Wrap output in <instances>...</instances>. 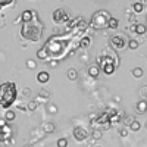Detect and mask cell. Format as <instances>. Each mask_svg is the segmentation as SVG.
I'll return each instance as SVG.
<instances>
[{
    "mask_svg": "<svg viewBox=\"0 0 147 147\" xmlns=\"http://www.w3.org/2000/svg\"><path fill=\"white\" fill-rule=\"evenodd\" d=\"M85 28H87V22L82 21L80 27L74 31L62 35L50 37L46 41V44L37 52V57L40 60H47L49 57L52 60H60L66 57L68 55H72L77 49H80V40H77V34H80Z\"/></svg>",
    "mask_w": 147,
    "mask_h": 147,
    "instance_id": "obj_1",
    "label": "cell"
},
{
    "mask_svg": "<svg viewBox=\"0 0 147 147\" xmlns=\"http://www.w3.org/2000/svg\"><path fill=\"white\" fill-rule=\"evenodd\" d=\"M21 35L22 38H25L28 41H32V43H37L41 40V35H43V24L41 21L38 19V15L37 12L34 13V18L31 22H27V24H22L21 27Z\"/></svg>",
    "mask_w": 147,
    "mask_h": 147,
    "instance_id": "obj_2",
    "label": "cell"
},
{
    "mask_svg": "<svg viewBox=\"0 0 147 147\" xmlns=\"http://www.w3.org/2000/svg\"><path fill=\"white\" fill-rule=\"evenodd\" d=\"M16 96H18V88L15 82L7 81L0 85V106L3 109H9L13 105L16 100Z\"/></svg>",
    "mask_w": 147,
    "mask_h": 147,
    "instance_id": "obj_3",
    "label": "cell"
},
{
    "mask_svg": "<svg viewBox=\"0 0 147 147\" xmlns=\"http://www.w3.org/2000/svg\"><path fill=\"white\" fill-rule=\"evenodd\" d=\"M110 18L112 16H110L107 10H99L96 13H93L91 21H90V27L94 30H105V28H107V22Z\"/></svg>",
    "mask_w": 147,
    "mask_h": 147,
    "instance_id": "obj_4",
    "label": "cell"
},
{
    "mask_svg": "<svg viewBox=\"0 0 147 147\" xmlns=\"http://www.w3.org/2000/svg\"><path fill=\"white\" fill-rule=\"evenodd\" d=\"M52 16H53V21L56 24H65V22L69 21V12L65 7H59L53 12Z\"/></svg>",
    "mask_w": 147,
    "mask_h": 147,
    "instance_id": "obj_5",
    "label": "cell"
},
{
    "mask_svg": "<svg viewBox=\"0 0 147 147\" xmlns=\"http://www.w3.org/2000/svg\"><path fill=\"white\" fill-rule=\"evenodd\" d=\"M128 41L129 40H127L125 35H115V37H112V40H110V44H112V47L115 50H124L128 44Z\"/></svg>",
    "mask_w": 147,
    "mask_h": 147,
    "instance_id": "obj_6",
    "label": "cell"
},
{
    "mask_svg": "<svg viewBox=\"0 0 147 147\" xmlns=\"http://www.w3.org/2000/svg\"><path fill=\"white\" fill-rule=\"evenodd\" d=\"M72 136H74V138H75L77 141H84L85 138H88V132L82 127H77L75 129H74Z\"/></svg>",
    "mask_w": 147,
    "mask_h": 147,
    "instance_id": "obj_7",
    "label": "cell"
},
{
    "mask_svg": "<svg viewBox=\"0 0 147 147\" xmlns=\"http://www.w3.org/2000/svg\"><path fill=\"white\" fill-rule=\"evenodd\" d=\"M10 136H12V131H10L7 124L0 127V141H6L7 138H10Z\"/></svg>",
    "mask_w": 147,
    "mask_h": 147,
    "instance_id": "obj_8",
    "label": "cell"
},
{
    "mask_svg": "<svg viewBox=\"0 0 147 147\" xmlns=\"http://www.w3.org/2000/svg\"><path fill=\"white\" fill-rule=\"evenodd\" d=\"M129 31H131V32H136V34L143 35V34H146V32H147V27L144 25V24H136V25H131V27H129Z\"/></svg>",
    "mask_w": 147,
    "mask_h": 147,
    "instance_id": "obj_9",
    "label": "cell"
},
{
    "mask_svg": "<svg viewBox=\"0 0 147 147\" xmlns=\"http://www.w3.org/2000/svg\"><path fill=\"white\" fill-rule=\"evenodd\" d=\"M49 80H50V74L47 71H40L37 74V81L40 84H46V82H49Z\"/></svg>",
    "mask_w": 147,
    "mask_h": 147,
    "instance_id": "obj_10",
    "label": "cell"
},
{
    "mask_svg": "<svg viewBox=\"0 0 147 147\" xmlns=\"http://www.w3.org/2000/svg\"><path fill=\"white\" fill-rule=\"evenodd\" d=\"M34 10H24L22 15H21V19H22V24H27V22H31L32 18H34Z\"/></svg>",
    "mask_w": 147,
    "mask_h": 147,
    "instance_id": "obj_11",
    "label": "cell"
},
{
    "mask_svg": "<svg viewBox=\"0 0 147 147\" xmlns=\"http://www.w3.org/2000/svg\"><path fill=\"white\" fill-rule=\"evenodd\" d=\"M90 46H91V37H81L80 38V49L87 50Z\"/></svg>",
    "mask_w": 147,
    "mask_h": 147,
    "instance_id": "obj_12",
    "label": "cell"
},
{
    "mask_svg": "<svg viewBox=\"0 0 147 147\" xmlns=\"http://www.w3.org/2000/svg\"><path fill=\"white\" fill-rule=\"evenodd\" d=\"M88 75L93 77V78H97V77L100 75V66L99 65H91L88 68Z\"/></svg>",
    "mask_w": 147,
    "mask_h": 147,
    "instance_id": "obj_13",
    "label": "cell"
},
{
    "mask_svg": "<svg viewBox=\"0 0 147 147\" xmlns=\"http://www.w3.org/2000/svg\"><path fill=\"white\" fill-rule=\"evenodd\" d=\"M136 109H137V113H144L147 112V102L146 100H140L137 105H136Z\"/></svg>",
    "mask_w": 147,
    "mask_h": 147,
    "instance_id": "obj_14",
    "label": "cell"
},
{
    "mask_svg": "<svg viewBox=\"0 0 147 147\" xmlns=\"http://www.w3.org/2000/svg\"><path fill=\"white\" fill-rule=\"evenodd\" d=\"M15 118H16V113L13 112V110H6V112H5V119H6L7 122L15 121Z\"/></svg>",
    "mask_w": 147,
    "mask_h": 147,
    "instance_id": "obj_15",
    "label": "cell"
},
{
    "mask_svg": "<svg viewBox=\"0 0 147 147\" xmlns=\"http://www.w3.org/2000/svg\"><path fill=\"white\" fill-rule=\"evenodd\" d=\"M118 25H119V22H118L116 18H110L109 22H107V28H109V30H116Z\"/></svg>",
    "mask_w": 147,
    "mask_h": 147,
    "instance_id": "obj_16",
    "label": "cell"
},
{
    "mask_svg": "<svg viewBox=\"0 0 147 147\" xmlns=\"http://www.w3.org/2000/svg\"><path fill=\"white\" fill-rule=\"evenodd\" d=\"M16 3V0H0V10L5 9L6 6H13Z\"/></svg>",
    "mask_w": 147,
    "mask_h": 147,
    "instance_id": "obj_17",
    "label": "cell"
},
{
    "mask_svg": "<svg viewBox=\"0 0 147 147\" xmlns=\"http://www.w3.org/2000/svg\"><path fill=\"white\" fill-rule=\"evenodd\" d=\"M132 9H134V13H141L144 10V6H143V3H134Z\"/></svg>",
    "mask_w": 147,
    "mask_h": 147,
    "instance_id": "obj_18",
    "label": "cell"
},
{
    "mask_svg": "<svg viewBox=\"0 0 147 147\" xmlns=\"http://www.w3.org/2000/svg\"><path fill=\"white\" fill-rule=\"evenodd\" d=\"M68 78H69L71 81H75V80L78 78V72H77L75 69H69V71H68Z\"/></svg>",
    "mask_w": 147,
    "mask_h": 147,
    "instance_id": "obj_19",
    "label": "cell"
},
{
    "mask_svg": "<svg viewBox=\"0 0 147 147\" xmlns=\"http://www.w3.org/2000/svg\"><path fill=\"white\" fill-rule=\"evenodd\" d=\"M140 128H141V124H140L138 121H134L132 124L129 125V129H131V131H134V132H136V131H140Z\"/></svg>",
    "mask_w": 147,
    "mask_h": 147,
    "instance_id": "obj_20",
    "label": "cell"
},
{
    "mask_svg": "<svg viewBox=\"0 0 147 147\" xmlns=\"http://www.w3.org/2000/svg\"><path fill=\"white\" fill-rule=\"evenodd\" d=\"M138 46H140V43H138L137 40H129V41H128V47L131 49V50H136V49H138Z\"/></svg>",
    "mask_w": 147,
    "mask_h": 147,
    "instance_id": "obj_21",
    "label": "cell"
},
{
    "mask_svg": "<svg viewBox=\"0 0 147 147\" xmlns=\"http://www.w3.org/2000/svg\"><path fill=\"white\" fill-rule=\"evenodd\" d=\"M132 75L136 78H141L143 77V69L141 68H134L132 69Z\"/></svg>",
    "mask_w": 147,
    "mask_h": 147,
    "instance_id": "obj_22",
    "label": "cell"
},
{
    "mask_svg": "<svg viewBox=\"0 0 147 147\" xmlns=\"http://www.w3.org/2000/svg\"><path fill=\"white\" fill-rule=\"evenodd\" d=\"M56 144H57V147H68V140L62 137V138H59V140H57Z\"/></svg>",
    "mask_w": 147,
    "mask_h": 147,
    "instance_id": "obj_23",
    "label": "cell"
},
{
    "mask_svg": "<svg viewBox=\"0 0 147 147\" xmlns=\"http://www.w3.org/2000/svg\"><path fill=\"white\" fill-rule=\"evenodd\" d=\"M93 138H94V140H100V138H102V131L94 129V131H93Z\"/></svg>",
    "mask_w": 147,
    "mask_h": 147,
    "instance_id": "obj_24",
    "label": "cell"
},
{
    "mask_svg": "<svg viewBox=\"0 0 147 147\" xmlns=\"http://www.w3.org/2000/svg\"><path fill=\"white\" fill-rule=\"evenodd\" d=\"M134 121H136V119H134L132 116H125V118H124V124L129 127V125L132 124V122H134Z\"/></svg>",
    "mask_w": 147,
    "mask_h": 147,
    "instance_id": "obj_25",
    "label": "cell"
},
{
    "mask_svg": "<svg viewBox=\"0 0 147 147\" xmlns=\"http://www.w3.org/2000/svg\"><path fill=\"white\" fill-rule=\"evenodd\" d=\"M35 109H37V102H30L28 103V110L30 112H34Z\"/></svg>",
    "mask_w": 147,
    "mask_h": 147,
    "instance_id": "obj_26",
    "label": "cell"
},
{
    "mask_svg": "<svg viewBox=\"0 0 147 147\" xmlns=\"http://www.w3.org/2000/svg\"><path fill=\"white\" fill-rule=\"evenodd\" d=\"M38 97H44V99H49V97H50V93H49L47 90H41L40 94H38Z\"/></svg>",
    "mask_w": 147,
    "mask_h": 147,
    "instance_id": "obj_27",
    "label": "cell"
},
{
    "mask_svg": "<svg viewBox=\"0 0 147 147\" xmlns=\"http://www.w3.org/2000/svg\"><path fill=\"white\" fill-rule=\"evenodd\" d=\"M27 66L30 69H34L35 68V62H34V60H27Z\"/></svg>",
    "mask_w": 147,
    "mask_h": 147,
    "instance_id": "obj_28",
    "label": "cell"
},
{
    "mask_svg": "<svg viewBox=\"0 0 147 147\" xmlns=\"http://www.w3.org/2000/svg\"><path fill=\"white\" fill-rule=\"evenodd\" d=\"M129 22H131V25H136V24H137V16L136 15L129 16Z\"/></svg>",
    "mask_w": 147,
    "mask_h": 147,
    "instance_id": "obj_29",
    "label": "cell"
},
{
    "mask_svg": "<svg viewBox=\"0 0 147 147\" xmlns=\"http://www.w3.org/2000/svg\"><path fill=\"white\" fill-rule=\"evenodd\" d=\"M46 129H47V132H50V131H53V129H55V125L52 127V125H50V122H47V125H46Z\"/></svg>",
    "mask_w": 147,
    "mask_h": 147,
    "instance_id": "obj_30",
    "label": "cell"
},
{
    "mask_svg": "<svg viewBox=\"0 0 147 147\" xmlns=\"http://www.w3.org/2000/svg\"><path fill=\"white\" fill-rule=\"evenodd\" d=\"M49 110H50V113H56L57 107H56V106H49Z\"/></svg>",
    "mask_w": 147,
    "mask_h": 147,
    "instance_id": "obj_31",
    "label": "cell"
},
{
    "mask_svg": "<svg viewBox=\"0 0 147 147\" xmlns=\"http://www.w3.org/2000/svg\"><path fill=\"white\" fill-rule=\"evenodd\" d=\"M50 66L52 68H56L57 66V60H50Z\"/></svg>",
    "mask_w": 147,
    "mask_h": 147,
    "instance_id": "obj_32",
    "label": "cell"
},
{
    "mask_svg": "<svg viewBox=\"0 0 147 147\" xmlns=\"http://www.w3.org/2000/svg\"><path fill=\"white\" fill-rule=\"evenodd\" d=\"M94 147H102V146H94Z\"/></svg>",
    "mask_w": 147,
    "mask_h": 147,
    "instance_id": "obj_33",
    "label": "cell"
}]
</instances>
